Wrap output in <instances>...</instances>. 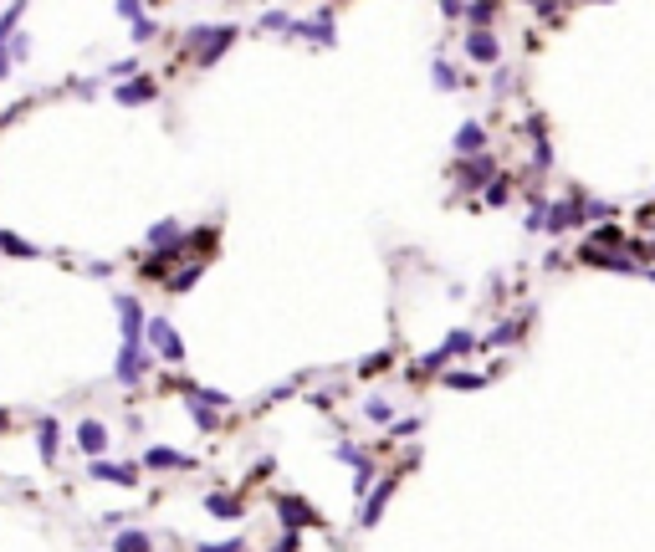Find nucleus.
<instances>
[{"instance_id":"f257e3e1","label":"nucleus","mask_w":655,"mask_h":552,"mask_svg":"<svg viewBox=\"0 0 655 552\" xmlns=\"http://www.w3.org/2000/svg\"><path fill=\"white\" fill-rule=\"evenodd\" d=\"M230 41H236V26H195V31H190V46L200 52V67H210Z\"/></svg>"},{"instance_id":"cd10ccee","label":"nucleus","mask_w":655,"mask_h":552,"mask_svg":"<svg viewBox=\"0 0 655 552\" xmlns=\"http://www.w3.org/2000/svg\"><path fill=\"white\" fill-rule=\"evenodd\" d=\"M200 552H241V542H200Z\"/></svg>"},{"instance_id":"b1692460","label":"nucleus","mask_w":655,"mask_h":552,"mask_svg":"<svg viewBox=\"0 0 655 552\" xmlns=\"http://www.w3.org/2000/svg\"><path fill=\"white\" fill-rule=\"evenodd\" d=\"M517 332H522V323H502V327H497V332H491V343H512Z\"/></svg>"},{"instance_id":"f3484780","label":"nucleus","mask_w":655,"mask_h":552,"mask_svg":"<svg viewBox=\"0 0 655 552\" xmlns=\"http://www.w3.org/2000/svg\"><path fill=\"white\" fill-rule=\"evenodd\" d=\"M154 98V82H128V87H118V102L128 108V102H149Z\"/></svg>"},{"instance_id":"6e6552de","label":"nucleus","mask_w":655,"mask_h":552,"mask_svg":"<svg viewBox=\"0 0 655 552\" xmlns=\"http://www.w3.org/2000/svg\"><path fill=\"white\" fill-rule=\"evenodd\" d=\"M118 323H123V338H128V343H139V332H143V307L133 302V297H118Z\"/></svg>"},{"instance_id":"20e7f679","label":"nucleus","mask_w":655,"mask_h":552,"mask_svg":"<svg viewBox=\"0 0 655 552\" xmlns=\"http://www.w3.org/2000/svg\"><path fill=\"white\" fill-rule=\"evenodd\" d=\"M456 184H461V189H487V184H491V154L461 159V169H456Z\"/></svg>"},{"instance_id":"7ed1b4c3","label":"nucleus","mask_w":655,"mask_h":552,"mask_svg":"<svg viewBox=\"0 0 655 552\" xmlns=\"http://www.w3.org/2000/svg\"><path fill=\"white\" fill-rule=\"evenodd\" d=\"M143 332H149V343H154V353H159L164 364H180V358H184V343H180V332H174V327L164 323V317H154V323L143 327Z\"/></svg>"},{"instance_id":"ddd939ff","label":"nucleus","mask_w":655,"mask_h":552,"mask_svg":"<svg viewBox=\"0 0 655 552\" xmlns=\"http://www.w3.org/2000/svg\"><path fill=\"white\" fill-rule=\"evenodd\" d=\"M93 476H98V481H113V486H133V481H139V470L133 466H113V460H98Z\"/></svg>"},{"instance_id":"393cba45","label":"nucleus","mask_w":655,"mask_h":552,"mask_svg":"<svg viewBox=\"0 0 655 552\" xmlns=\"http://www.w3.org/2000/svg\"><path fill=\"white\" fill-rule=\"evenodd\" d=\"M487 200L491 204H507V180H491L487 184Z\"/></svg>"},{"instance_id":"dca6fc26","label":"nucleus","mask_w":655,"mask_h":552,"mask_svg":"<svg viewBox=\"0 0 655 552\" xmlns=\"http://www.w3.org/2000/svg\"><path fill=\"white\" fill-rule=\"evenodd\" d=\"M36 445H41V460L57 455V420H41L36 425Z\"/></svg>"},{"instance_id":"412c9836","label":"nucleus","mask_w":655,"mask_h":552,"mask_svg":"<svg viewBox=\"0 0 655 552\" xmlns=\"http://www.w3.org/2000/svg\"><path fill=\"white\" fill-rule=\"evenodd\" d=\"M446 384L450 388H481V384H487V373H450Z\"/></svg>"},{"instance_id":"6ab92c4d","label":"nucleus","mask_w":655,"mask_h":552,"mask_svg":"<svg viewBox=\"0 0 655 552\" xmlns=\"http://www.w3.org/2000/svg\"><path fill=\"white\" fill-rule=\"evenodd\" d=\"M450 353V358H461V353H471V348H476V338H471V332H450L446 343H441Z\"/></svg>"},{"instance_id":"f03ea898","label":"nucleus","mask_w":655,"mask_h":552,"mask_svg":"<svg viewBox=\"0 0 655 552\" xmlns=\"http://www.w3.org/2000/svg\"><path fill=\"white\" fill-rule=\"evenodd\" d=\"M578 261L599 266V271H619V276H640V271H645L630 251H594V245H584V251H578Z\"/></svg>"},{"instance_id":"4468645a","label":"nucleus","mask_w":655,"mask_h":552,"mask_svg":"<svg viewBox=\"0 0 655 552\" xmlns=\"http://www.w3.org/2000/svg\"><path fill=\"white\" fill-rule=\"evenodd\" d=\"M205 511L221 516V522H230V516H241V501H236V496H205Z\"/></svg>"},{"instance_id":"9d476101","label":"nucleus","mask_w":655,"mask_h":552,"mask_svg":"<svg viewBox=\"0 0 655 552\" xmlns=\"http://www.w3.org/2000/svg\"><path fill=\"white\" fill-rule=\"evenodd\" d=\"M277 511H282L287 527H307V522H318V516H312V507H307V501H297V496H282V501H277Z\"/></svg>"},{"instance_id":"c756f323","label":"nucleus","mask_w":655,"mask_h":552,"mask_svg":"<svg viewBox=\"0 0 655 552\" xmlns=\"http://www.w3.org/2000/svg\"><path fill=\"white\" fill-rule=\"evenodd\" d=\"M5 61H11V57H5V46H0V77H5Z\"/></svg>"},{"instance_id":"f8f14e48","label":"nucleus","mask_w":655,"mask_h":552,"mask_svg":"<svg viewBox=\"0 0 655 552\" xmlns=\"http://www.w3.org/2000/svg\"><path fill=\"white\" fill-rule=\"evenodd\" d=\"M77 445L87 450V455H102V450H108V429H102L98 420H87V425H77Z\"/></svg>"},{"instance_id":"9b49d317","label":"nucleus","mask_w":655,"mask_h":552,"mask_svg":"<svg viewBox=\"0 0 655 552\" xmlns=\"http://www.w3.org/2000/svg\"><path fill=\"white\" fill-rule=\"evenodd\" d=\"M149 245H154V251H180V245H184L180 225H174V220H159L154 230H149Z\"/></svg>"},{"instance_id":"5701e85b","label":"nucleus","mask_w":655,"mask_h":552,"mask_svg":"<svg viewBox=\"0 0 655 552\" xmlns=\"http://www.w3.org/2000/svg\"><path fill=\"white\" fill-rule=\"evenodd\" d=\"M190 414H195V420H200V425H205V429L215 425V414H210V409H205V404H200V394H190Z\"/></svg>"},{"instance_id":"39448f33","label":"nucleus","mask_w":655,"mask_h":552,"mask_svg":"<svg viewBox=\"0 0 655 552\" xmlns=\"http://www.w3.org/2000/svg\"><path fill=\"white\" fill-rule=\"evenodd\" d=\"M466 57L481 61V67H491V61L502 57V41L491 36V31H471V36H466Z\"/></svg>"},{"instance_id":"1a4fd4ad","label":"nucleus","mask_w":655,"mask_h":552,"mask_svg":"<svg viewBox=\"0 0 655 552\" xmlns=\"http://www.w3.org/2000/svg\"><path fill=\"white\" fill-rule=\"evenodd\" d=\"M139 373H143V348L139 343H123V353H118V379H123V384H139Z\"/></svg>"},{"instance_id":"0eeeda50","label":"nucleus","mask_w":655,"mask_h":552,"mask_svg":"<svg viewBox=\"0 0 655 552\" xmlns=\"http://www.w3.org/2000/svg\"><path fill=\"white\" fill-rule=\"evenodd\" d=\"M394 486H400V481H394V476H384V481H379V486H374V496H368V501H364V516H359V522H364V527H374V522H379V511L389 507V496H394Z\"/></svg>"},{"instance_id":"7c9ffc66","label":"nucleus","mask_w":655,"mask_h":552,"mask_svg":"<svg viewBox=\"0 0 655 552\" xmlns=\"http://www.w3.org/2000/svg\"><path fill=\"white\" fill-rule=\"evenodd\" d=\"M640 276H651V282H655V261H651V266H645V271H640Z\"/></svg>"},{"instance_id":"aec40b11","label":"nucleus","mask_w":655,"mask_h":552,"mask_svg":"<svg viewBox=\"0 0 655 552\" xmlns=\"http://www.w3.org/2000/svg\"><path fill=\"white\" fill-rule=\"evenodd\" d=\"M0 245H5L11 256H36V245H31V241H20V236H5V230H0Z\"/></svg>"},{"instance_id":"bb28decb","label":"nucleus","mask_w":655,"mask_h":552,"mask_svg":"<svg viewBox=\"0 0 655 552\" xmlns=\"http://www.w3.org/2000/svg\"><path fill=\"white\" fill-rule=\"evenodd\" d=\"M118 16H123V20H133V26H139V20H143V11H139V5H133V0H123V5H118Z\"/></svg>"},{"instance_id":"423d86ee","label":"nucleus","mask_w":655,"mask_h":552,"mask_svg":"<svg viewBox=\"0 0 655 552\" xmlns=\"http://www.w3.org/2000/svg\"><path fill=\"white\" fill-rule=\"evenodd\" d=\"M456 154H461V159L487 154V128H481V123H461V133H456Z\"/></svg>"},{"instance_id":"c85d7f7f","label":"nucleus","mask_w":655,"mask_h":552,"mask_svg":"<svg viewBox=\"0 0 655 552\" xmlns=\"http://www.w3.org/2000/svg\"><path fill=\"white\" fill-rule=\"evenodd\" d=\"M277 552H297V537H287V542H282V548H277Z\"/></svg>"},{"instance_id":"2f4dec72","label":"nucleus","mask_w":655,"mask_h":552,"mask_svg":"<svg viewBox=\"0 0 655 552\" xmlns=\"http://www.w3.org/2000/svg\"><path fill=\"white\" fill-rule=\"evenodd\" d=\"M651 251H655V245H651Z\"/></svg>"},{"instance_id":"a878e982","label":"nucleus","mask_w":655,"mask_h":552,"mask_svg":"<svg viewBox=\"0 0 655 552\" xmlns=\"http://www.w3.org/2000/svg\"><path fill=\"white\" fill-rule=\"evenodd\" d=\"M435 87H456V72H450L446 61H435Z\"/></svg>"},{"instance_id":"a211bd4d","label":"nucleus","mask_w":655,"mask_h":552,"mask_svg":"<svg viewBox=\"0 0 655 552\" xmlns=\"http://www.w3.org/2000/svg\"><path fill=\"white\" fill-rule=\"evenodd\" d=\"M118 552H154L149 532H118Z\"/></svg>"},{"instance_id":"2eb2a0df","label":"nucleus","mask_w":655,"mask_h":552,"mask_svg":"<svg viewBox=\"0 0 655 552\" xmlns=\"http://www.w3.org/2000/svg\"><path fill=\"white\" fill-rule=\"evenodd\" d=\"M143 466H190V455H180V450H164V445H154L149 455H143Z\"/></svg>"},{"instance_id":"4be33fe9","label":"nucleus","mask_w":655,"mask_h":552,"mask_svg":"<svg viewBox=\"0 0 655 552\" xmlns=\"http://www.w3.org/2000/svg\"><path fill=\"white\" fill-rule=\"evenodd\" d=\"M195 276H200V266H195V261L180 266V276H174V292H190V286H195Z\"/></svg>"}]
</instances>
